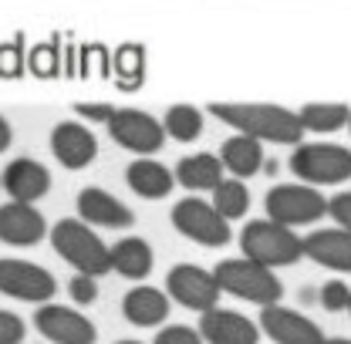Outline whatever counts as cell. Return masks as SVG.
<instances>
[{"mask_svg":"<svg viewBox=\"0 0 351 344\" xmlns=\"http://www.w3.org/2000/svg\"><path fill=\"white\" fill-rule=\"evenodd\" d=\"M210 112L223 125L237 129L240 135H254L261 142L277 145H301L304 125L301 115L284 108V105H267V101H213Z\"/></svg>","mask_w":351,"mask_h":344,"instance_id":"1","label":"cell"},{"mask_svg":"<svg viewBox=\"0 0 351 344\" xmlns=\"http://www.w3.org/2000/svg\"><path fill=\"white\" fill-rule=\"evenodd\" d=\"M51 243L54 254L71 263L78 273L88 277H101L112 270V247L91 230V223L85 219H61L51 226Z\"/></svg>","mask_w":351,"mask_h":344,"instance_id":"2","label":"cell"},{"mask_svg":"<svg viewBox=\"0 0 351 344\" xmlns=\"http://www.w3.org/2000/svg\"><path fill=\"white\" fill-rule=\"evenodd\" d=\"M223 294L230 297H240V301H250L257 307H270V304H280L284 297V284L280 277L250 257H233V260H219L213 267Z\"/></svg>","mask_w":351,"mask_h":344,"instance_id":"3","label":"cell"},{"mask_svg":"<svg viewBox=\"0 0 351 344\" xmlns=\"http://www.w3.org/2000/svg\"><path fill=\"white\" fill-rule=\"evenodd\" d=\"M240 250H243V257L274 270V267H291L304 257V240L284 223L254 219L240 230Z\"/></svg>","mask_w":351,"mask_h":344,"instance_id":"4","label":"cell"},{"mask_svg":"<svg viewBox=\"0 0 351 344\" xmlns=\"http://www.w3.org/2000/svg\"><path fill=\"white\" fill-rule=\"evenodd\" d=\"M291 172L307 186H341L351 179V149L335 142H304L291 156Z\"/></svg>","mask_w":351,"mask_h":344,"instance_id":"5","label":"cell"},{"mask_svg":"<svg viewBox=\"0 0 351 344\" xmlns=\"http://www.w3.org/2000/svg\"><path fill=\"white\" fill-rule=\"evenodd\" d=\"M173 226L193 243L199 247H226L230 243V219L219 213L213 203L199 199V196H186L173 206Z\"/></svg>","mask_w":351,"mask_h":344,"instance_id":"6","label":"cell"},{"mask_svg":"<svg viewBox=\"0 0 351 344\" xmlns=\"http://www.w3.org/2000/svg\"><path fill=\"white\" fill-rule=\"evenodd\" d=\"M263 210H267V219L284 223V226L294 230V226L317 223L328 213V199L317 189H311L307 182H287V186H274L267 193Z\"/></svg>","mask_w":351,"mask_h":344,"instance_id":"7","label":"cell"},{"mask_svg":"<svg viewBox=\"0 0 351 344\" xmlns=\"http://www.w3.org/2000/svg\"><path fill=\"white\" fill-rule=\"evenodd\" d=\"M166 294L176 304H182L186 310L206 314V310L219 307L223 287H219L213 270H203L196 263H176L173 270H169V277H166Z\"/></svg>","mask_w":351,"mask_h":344,"instance_id":"8","label":"cell"},{"mask_svg":"<svg viewBox=\"0 0 351 344\" xmlns=\"http://www.w3.org/2000/svg\"><path fill=\"white\" fill-rule=\"evenodd\" d=\"M108 135L115 138V145L135 156H156L166 145V125L138 108H115V115L108 119Z\"/></svg>","mask_w":351,"mask_h":344,"instance_id":"9","label":"cell"},{"mask_svg":"<svg viewBox=\"0 0 351 344\" xmlns=\"http://www.w3.org/2000/svg\"><path fill=\"white\" fill-rule=\"evenodd\" d=\"M54 291H58V284L44 267L14 257L0 260V294L24 304H47L54 297Z\"/></svg>","mask_w":351,"mask_h":344,"instance_id":"10","label":"cell"},{"mask_svg":"<svg viewBox=\"0 0 351 344\" xmlns=\"http://www.w3.org/2000/svg\"><path fill=\"white\" fill-rule=\"evenodd\" d=\"M34 328L51 344H95L98 331L82 310L64 307V304H41L34 310Z\"/></svg>","mask_w":351,"mask_h":344,"instance_id":"11","label":"cell"},{"mask_svg":"<svg viewBox=\"0 0 351 344\" xmlns=\"http://www.w3.org/2000/svg\"><path fill=\"white\" fill-rule=\"evenodd\" d=\"M257 324L274 344H324V331L307 314L294 310V307H284V304L261 307Z\"/></svg>","mask_w":351,"mask_h":344,"instance_id":"12","label":"cell"},{"mask_svg":"<svg viewBox=\"0 0 351 344\" xmlns=\"http://www.w3.org/2000/svg\"><path fill=\"white\" fill-rule=\"evenodd\" d=\"M199 334L206 344H257L263 331L261 324H254L240 310L213 307V310L199 314Z\"/></svg>","mask_w":351,"mask_h":344,"instance_id":"13","label":"cell"},{"mask_svg":"<svg viewBox=\"0 0 351 344\" xmlns=\"http://www.w3.org/2000/svg\"><path fill=\"white\" fill-rule=\"evenodd\" d=\"M51 152L64 169H85L98 156V138L82 122H58L51 132Z\"/></svg>","mask_w":351,"mask_h":344,"instance_id":"14","label":"cell"},{"mask_svg":"<svg viewBox=\"0 0 351 344\" xmlns=\"http://www.w3.org/2000/svg\"><path fill=\"white\" fill-rule=\"evenodd\" d=\"M44 233H47V223L44 216L34 210V203H3L0 206V240L10 243V247H34L41 243Z\"/></svg>","mask_w":351,"mask_h":344,"instance_id":"15","label":"cell"},{"mask_svg":"<svg viewBox=\"0 0 351 344\" xmlns=\"http://www.w3.org/2000/svg\"><path fill=\"white\" fill-rule=\"evenodd\" d=\"M304 257L314 260L317 267L351 273V230L345 226H328V230H314L304 236Z\"/></svg>","mask_w":351,"mask_h":344,"instance_id":"16","label":"cell"},{"mask_svg":"<svg viewBox=\"0 0 351 344\" xmlns=\"http://www.w3.org/2000/svg\"><path fill=\"white\" fill-rule=\"evenodd\" d=\"M78 216L91 226H108V230H129L135 223L129 206L119 203L112 193H105L98 186H88L78 193Z\"/></svg>","mask_w":351,"mask_h":344,"instance_id":"17","label":"cell"},{"mask_svg":"<svg viewBox=\"0 0 351 344\" xmlns=\"http://www.w3.org/2000/svg\"><path fill=\"white\" fill-rule=\"evenodd\" d=\"M3 189L17 203H38L44 193L51 189V172L34 159H14L3 169Z\"/></svg>","mask_w":351,"mask_h":344,"instance_id":"18","label":"cell"},{"mask_svg":"<svg viewBox=\"0 0 351 344\" xmlns=\"http://www.w3.org/2000/svg\"><path fill=\"white\" fill-rule=\"evenodd\" d=\"M122 314L135 328H156L169 317V294L159 291V287L138 284L122 297Z\"/></svg>","mask_w":351,"mask_h":344,"instance_id":"19","label":"cell"},{"mask_svg":"<svg viewBox=\"0 0 351 344\" xmlns=\"http://www.w3.org/2000/svg\"><path fill=\"white\" fill-rule=\"evenodd\" d=\"M125 182H129L132 193L142 196V199H166V196L173 193L176 172H169L162 162H152L149 156H142V159L129 162Z\"/></svg>","mask_w":351,"mask_h":344,"instance_id":"20","label":"cell"},{"mask_svg":"<svg viewBox=\"0 0 351 344\" xmlns=\"http://www.w3.org/2000/svg\"><path fill=\"white\" fill-rule=\"evenodd\" d=\"M156 254L142 236H125L112 247V270L122 273L125 280H145L152 273Z\"/></svg>","mask_w":351,"mask_h":344,"instance_id":"21","label":"cell"},{"mask_svg":"<svg viewBox=\"0 0 351 344\" xmlns=\"http://www.w3.org/2000/svg\"><path fill=\"white\" fill-rule=\"evenodd\" d=\"M219 159H223V166L233 172L237 179H250V175H257L263 169L261 138H254V135H233V138L223 142Z\"/></svg>","mask_w":351,"mask_h":344,"instance_id":"22","label":"cell"},{"mask_svg":"<svg viewBox=\"0 0 351 344\" xmlns=\"http://www.w3.org/2000/svg\"><path fill=\"white\" fill-rule=\"evenodd\" d=\"M223 159L219 156H210V152H199V156H186V159H179V166H176V182L182 186V189H193V193H199V189H217L219 182H223Z\"/></svg>","mask_w":351,"mask_h":344,"instance_id":"23","label":"cell"},{"mask_svg":"<svg viewBox=\"0 0 351 344\" xmlns=\"http://www.w3.org/2000/svg\"><path fill=\"white\" fill-rule=\"evenodd\" d=\"M298 115H301L304 132H317V135L338 132L351 122V108L341 105V101H311V105H304Z\"/></svg>","mask_w":351,"mask_h":344,"instance_id":"24","label":"cell"},{"mask_svg":"<svg viewBox=\"0 0 351 344\" xmlns=\"http://www.w3.org/2000/svg\"><path fill=\"white\" fill-rule=\"evenodd\" d=\"M213 206L226 219H240L250 210V189L243 186V179H223L213 189Z\"/></svg>","mask_w":351,"mask_h":344,"instance_id":"25","label":"cell"},{"mask_svg":"<svg viewBox=\"0 0 351 344\" xmlns=\"http://www.w3.org/2000/svg\"><path fill=\"white\" fill-rule=\"evenodd\" d=\"M162 125H166V135H173L176 142H193L203 135V115L193 105H173L166 112Z\"/></svg>","mask_w":351,"mask_h":344,"instance_id":"26","label":"cell"},{"mask_svg":"<svg viewBox=\"0 0 351 344\" xmlns=\"http://www.w3.org/2000/svg\"><path fill=\"white\" fill-rule=\"evenodd\" d=\"M115 68H119V75L125 78V88H135L142 82V71H145V54H142V47H122L119 51V58H115Z\"/></svg>","mask_w":351,"mask_h":344,"instance_id":"27","label":"cell"},{"mask_svg":"<svg viewBox=\"0 0 351 344\" xmlns=\"http://www.w3.org/2000/svg\"><path fill=\"white\" fill-rule=\"evenodd\" d=\"M348 304H351V287L345 280H328L321 287V307L324 310L338 314V310H348Z\"/></svg>","mask_w":351,"mask_h":344,"instance_id":"28","label":"cell"},{"mask_svg":"<svg viewBox=\"0 0 351 344\" xmlns=\"http://www.w3.org/2000/svg\"><path fill=\"white\" fill-rule=\"evenodd\" d=\"M152 344H206L203 341V334H199V328H186V324H169V328H162Z\"/></svg>","mask_w":351,"mask_h":344,"instance_id":"29","label":"cell"},{"mask_svg":"<svg viewBox=\"0 0 351 344\" xmlns=\"http://www.w3.org/2000/svg\"><path fill=\"white\" fill-rule=\"evenodd\" d=\"M98 277H88V273H75L71 277V284H68V294H71V301L78 304V307H88V304L98 301V284H95Z\"/></svg>","mask_w":351,"mask_h":344,"instance_id":"30","label":"cell"},{"mask_svg":"<svg viewBox=\"0 0 351 344\" xmlns=\"http://www.w3.org/2000/svg\"><path fill=\"white\" fill-rule=\"evenodd\" d=\"M27 334V324L10 314V310H0V344H21Z\"/></svg>","mask_w":351,"mask_h":344,"instance_id":"31","label":"cell"},{"mask_svg":"<svg viewBox=\"0 0 351 344\" xmlns=\"http://www.w3.org/2000/svg\"><path fill=\"white\" fill-rule=\"evenodd\" d=\"M328 216H331L338 226L351 230V193H338L335 199H328Z\"/></svg>","mask_w":351,"mask_h":344,"instance_id":"32","label":"cell"},{"mask_svg":"<svg viewBox=\"0 0 351 344\" xmlns=\"http://www.w3.org/2000/svg\"><path fill=\"white\" fill-rule=\"evenodd\" d=\"M75 112H78L82 119H91V122H105V125H108V119L115 115V108H112V105H91V101H78V105H75Z\"/></svg>","mask_w":351,"mask_h":344,"instance_id":"33","label":"cell"},{"mask_svg":"<svg viewBox=\"0 0 351 344\" xmlns=\"http://www.w3.org/2000/svg\"><path fill=\"white\" fill-rule=\"evenodd\" d=\"M10 138H14V129H10V122L0 115V152H7V149H10Z\"/></svg>","mask_w":351,"mask_h":344,"instance_id":"34","label":"cell"},{"mask_svg":"<svg viewBox=\"0 0 351 344\" xmlns=\"http://www.w3.org/2000/svg\"><path fill=\"white\" fill-rule=\"evenodd\" d=\"M324 344H351V338H324Z\"/></svg>","mask_w":351,"mask_h":344,"instance_id":"35","label":"cell"},{"mask_svg":"<svg viewBox=\"0 0 351 344\" xmlns=\"http://www.w3.org/2000/svg\"><path fill=\"white\" fill-rule=\"evenodd\" d=\"M115 344H142V341H115Z\"/></svg>","mask_w":351,"mask_h":344,"instance_id":"36","label":"cell"},{"mask_svg":"<svg viewBox=\"0 0 351 344\" xmlns=\"http://www.w3.org/2000/svg\"><path fill=\"white\" fill-rule=\"evenodd\" d=\"M0 186H3V175H0Z\"/></svg>","mask_w":351,"mask_h":344,"instance_id":"37","label":"cell"},{"mask_svg":"<svg viewBox=\"0 0 351 344\" xmlns=\"http://www.w3.org/2000/svg\"><path fill=\"white\" fill-rule=\"evenodd\" d=\"M348 314H351V304H348Z\"/></svg>","mask_w":351,"mask_h":344,"instance_id":"38","label":"cell"},{"mask_svg":"<svg viewBox=\"0 0 351 344\" xmlns=\"http://www.w3.org/2000/svg\"><path fill=\"white\" fill-rule=\"evenodd\" d=\"M348 129H351V122H348Z\"/></svg>","mask_w":351,"mask_h":344,"instance_id":"39","label":"cell"}]
</instances>
